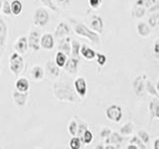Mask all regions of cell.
<instances>
[{"label": "cell", "mask_w": 159, "mask_h": 149, "mask_svg": "<svg viewBox=\"0 0 159 149\" xmlns=\"http://www.w3.org/2000/svg\"><path fill=\"white\" fill-rule=\"evenodd\" d=\"M41 3L44 5L45 7L51 9L52 11H54V12H59V9L57 8L56 5L54 4L53 0H41Z\"/></svg>", "instance_id": "32"}, {"label": "cell", "mask_w": 159, "mask_h": 149, "mask_svg": "<svg viewBox=\"0 0 159 149\" xmlns=\"http://www.w3.org/2000/svg\"><path fill=\"white\" fill-rule=\"evenodd\" d=\"M68 20L70 21V23L72 24L74 32L76 35L84 37V38H87L92 43L96 44V45L101 44V37H99L98 33L93 31L89 26H86L84 23L78 21V20L75 18H69Z\"/></svg>", "instance_id": "1"}, {"label": "cell", "mask_w": 159, "mask_h": 149, "mask_svg": "<svg viewBox=\"0 0 159 149\" xmlns=\"http://www.w3.org/2000/svg\"><path fill=\"white\" fill-rule=\"evenodd\" d=\"M157 3V0H136L135 4L137 6H142L146 9L151 8L153 5H155Z\"/></svg>", "instance_id": "28"}, {"label": "cell", "mask_w": 159, "mask_h": 149, "mask_svg": "<svg viewBox=\"0 0 159 149\" xmlns=\"http://www.w3.org/2000/svg\"><path fill=\"white\" fill-rule=\"evenodd\" d=\"M70 33H71V28H70L69 24L64 22V21H61L59 22L57 27H56V30H55V34L54 36L55 38H56L57 40H62L64 38L68 37Z\"/></svg>", "instance_id": "7"}, {"label": "cell", "mask_w": 159, "mask_h": 149, "mask_svg": "<svg viewBox=\"0 0 159 149\" xmlns=\"http://www.w3.org/2000/svg\"><path fill=\"white\" fill-rule=\"evenodd\" d=\"M156 88H157V91L159 92V79H158V82L156 84Z\"/></svg>", "instance_id": "49"}, {"label": "cell", "mask_w": 159, "mask_h": 149, "mask_svg": "<svg viewBox=\"0 0 159 149\" xmlns=\"http://www.w3.org/2000/svg\"><path fill=\"white\" fill-rule=\"evenodd\" d=\"M154 149H159V139H157L154 142Z\"/></svg>", "instance_id": "47"}, {"label": "cell", "mask_w": 159, "mask_h": 149, "mask_svg": "<svg viewBox=\"0 0 159 149\" xmlns=\"http://www.w3.org/2000/svg\"><path fill=\"white\" fill-rule=\"evenodd\" d=\"M149 111L151 117H159V98L155 97L149 102Z\"/></svg>", "instance_id": "19"}, {"label": "cell", "mask_w": 159, "mask_h": 149, "mask_svg": "<svg viewBox=\"0 0 159 149\" xmlns=\"http://www.w3.org/2000/svg\"><path fill=\"white\" fill-rule=\"evenodd\" d=\"M94 149H106V148H104L102 145V144H99V145H98L96 148H94Z\"/></svg>", "instance_id": "48"}, {"label": "cell", "mask_w": 159, "mask_h": 149, "mask_svg": "<svg viewBox=\"0 0 159 149\" xmlns=\"http://www.w3.org/2000/svg\"><path fill=\"white\" fill-rule=\"evenodd\" d=\"M66 149H69V148H66Z\"/></svg>", "instance_id": "51"}, {"label": "cell", "mask_w": 159, "mask_h": 149, "mask_svg": "<svg viewBox=\"0 0 159 149\" xmlns=\"http://www.w3.org/2000/svg\"><path fill=\"white\" fill-rule=\"evenodd\" d=\"M89 6L93 9H98L102 6V0H89Z\"/></svg>", "instance_id": "40"}, {"label": "cell", "mask_w": 159, "mask_h": 149, "mask_svg": "<svg viewBox=\"0 0 159 149\" xmlns=\"http://www.w3.org/2000/svg\"><path fill=\"white\" fill-rule=\"evenodd\" d=\"M133 131V124L132 123H126L121 127L120 129V133L122 135H128Z\"/></svg>", "instance_id": "34"}, {"label": "cell", "mask_w": 159, "mask_h": 149, "mask_svg": "<svg viewBox=\"0 0 159 149\" xmlns=\"http://www.w3.org/2000/svg\"><path fill=\"white\" fill-rule=\"evenodd\" d=\"M136 31H137V34L139 35V36L145 38V37H148L149 35L151 34V27L149 26L147 23L140 21V22L137 23Z\"/></svg>", "instance_id": "15"}, {"label": "cell", "mask_w": 159, "mask_h": 149, "mask_svg": "<svg viewBox=\"0 0 159 149\" xmlns=\"http://www.w3.org/2000/svg\"><path fill=\"white\" fill-rule=\"evenodd\" d=\"M1 13L3 15H7V16L12 14L11 3L8 0H1Z\"/></svg>", "instance_id": "27"}, {"label": "cell", "mask_w": 159, "mask_h": 149, "mask_svg": "<svg viewBox=\"0 0 159 149\" xmlns=\"http://www.w3.org/2000/svg\"><path fill=\"white\" fill-rule=\"evenodd\" d=\"M81 139L86 144H89V143L92 142V140H93V133L89 131V130H87L86 132H84V136Z\"/></svg>", "instance_id": "37"}, {"label": "cell", "mask_w": 159, "mask_h": 149, "mask_svg": "<svg viewBox=\"0 0 159 149\" xmlns=\"http://www.w3.org/2000/svg\"><path fill=\"white\" fill-rule=\"evenodd\" d=\"M11 9H12V14L15 16H18L19 14H21L23 10V5L20 0H13L11 2Z\"/></svg>", "instance_id": "25"}, {"label": "cell", "mask_w": 159, "mask_h": 149, "mask_svg": "<svg viewBox=\"0 0 159 149\" xmlns=\"http://www.w3.org/2000/svg\"><path fill=\"white\" fill-rule=\"evenodd\" d=\"M75 89H76L77 93L79 96H81L82 97H84V96L87 94L88 92V86H87V82L84 78L83 77H79L75 79Z\"/></svg>", "instance_id": "10"}, {"label": "cell", "mask_w": 159, "mask_h": 149, "mask_svg": "<svg viewBox=\"0 0 159 149\" xmlns=\"http://www.w3.org/2000/svg\"><path fill=\"white\" fill-rule=\"evenodd\" d=\"M9 64H10V71L15 76H18L24 69V59L22 58L21 54H19L18 52H13L10 55Z\"/></svg>", "instance_id": "3"}, {"label": "cell", "mask_w": 159, "mask_h": 149, "mask_svg": "<svg viewBox=\"0 0 159 149\" xmlns=\"http://www.w3.org/2000/svg\"><path fill=\"white\" fill-rule=\"evenodd\" d=\"M106 114L109 120L119 122L122 118V108L119 106H116V104H112V106L107 108Z\"/></svg>", "instance_id": "5"}, {"label": "cell", "mask_w": 159, "mask_h": 149, "mask_svg": "<svg viewBox=\"0 0 159 149\" xmlns=\"http://www.w3.org/2000/svg\"><path fill=\"white\" fill-rule=\"evenodd\" d=\"M127 149H140V148H139L136 144H130V145H128Z\"/></svg>", "instance_id": "46"}, {"label": "cell", "mask_w": 159, "mask_h": 149, "mask_svg": "<svg viewBox=\"0 0 159 149\" xmlns=\"http://www.w3.org/2000/svg\"><path fill=\"white\" fill-rule=\"evenodd\" d=\"M28 42H29V47L34 52H38L40 48H41V37H40L39 32L36 31V30H32L29 33Z\"/></svg>", "instance_id": "8"}, {"label": "cell", "mask_w": 159, "mask_h": 149, "mask_svg": "<svg viewBox=\"0 0 159 149\" xmlns=\"http://www.w3.org/2000/svg\"><path fill=\"white\" fill-rule=\"evenodd\" d=\"M81 146H82L81 139L79 137L74 136L71 140H70V147H71V149H80Z\"/></svg>", "instance_id": "33"}, {"label": "cell", "mask_w": 159, "mask_h": 149, "mask_svg": "<svg viewBox=\"0 0 159 149\" xmlns=\"http://www.w3.org/2000/svg\"><path fill=\"white\" fill-rule=\"evenodd\" d=\"M158 20H159V11L151 13V15L148 18V25L151 28H154L155 26H157Z\"/></svg>", "instance_id": "29"}, {"label": "cell", "mask_w": 159, "mask_h": 149, "mask_svg": "<svg viewBox=\"0 0 159 149\" xmlns=\"http://www.w3.org/2000/svg\"><path fill=\"white\" fill-rule=\"evenodd\" d=\"M31 76L35 81H41L44 78V69L41 66H34L31 70Z\"/></svg>", "instance_id": "21"}, {"label": "cell", "mask_w": 159, "mask_h": 149, "mask_svg": "<svg viewBox=\"0 0 159 149\" xmlns=\"http://www.w3.org/2000/svg\"><path fill=\"white\" fill-rule=\"evenodd\" d=\"M27 98H28V93H21L19 91H15L13 93V99H14V102L16 103V106H24L26 104L27 102Z\"/></svg>", "instance_id": "17"}, {"label": "cell", "mask_w": 159, "mask_h": 149, "mask_svg": "<svg viewBox=\"0 0 159 149\" xmlns=\"http://www.w3.org/2000/svg\"><path fill=\"white\" fill-rule=\"evenodd\" d=\"M81 49L82 45L80 44V42L77 40H72V56L79 59L80 54H81Z\"/></svg>", "instance_id": "26"}, {"label": "cell", "mask_w": 159, "mask_h": 149, "mask_svg": "<svg viewBox=\"0 0 159 149\" xmlns=\"http://www.w3.org/2000/svg\"><path fill=\"white\" fill-rule=\"evenodd\" d=\"M79 63H80V61H79L78 58H75V57L70 58V59H68V61H67V63H66V65H65L64 68L68 73L75 74V73H77V71H78Z\"/></svg>", "instance_id": "16"}, {"label": "cell", "mask_w": 159, "mask_h": 149, "mask_svg": "<svg viewBox=\"0 0 159 149\" xmlns=\"http://www.w3.org/2000/svg\"><path fill=\"white\" fill-rule=\"evenodd\" d=\"M122 141V137L119 135L118 133L116 132H113L111 133V135L108 136V138L107 139V143H114V144H117L119 142Z\"/></svg>", "instance_id": "31"}, {"label": "cell", "mask_w": 159, "mask_h": 149, "mask_svg": "<svg viewBox=\"0 0 159 149\" xmlns=\"http://www.w3.org/2000/svg\"><path fill=\"white\" fill-rule=\"evenodd\" d=\"M78 129H79V126H78V124H77L76 121L73 120V121L70 122V124H69V132H70V134H71L72 136H76L77 135Z\"/></svg>", "instance_id": "35"}, {"label": "cell", "mask_w": 159, "mask_h": 149, "mask_svg": "<svg viewBox=\"0 0 159 149\" xmlns=\"http://www.w3.org/2000/svg\"><path fill=\"white\" fill-rule=\"evenodd\" d=\"M58 50L69 56L72 52V40L69 37L60 40L59 45H58Z\"/></svg>", "instance_id": "14"}, {"label": "cell", "mask_w": 159, "mask_h": 149, "mask_svg": "<svg viewBox=\"0 0 159 149\" xmlns=\"http://www.w3.org/2000/svg\"><path fill=\"white\" fill-rule=\"evenodd\" d=\"M138 137L140 138V140L143 141V143H148L149 141V135L146 131L144 130H140L138 131Z\"/></svg>", "instance_id": "38"}, {"label": "cell", "mask_w": 159, "mask_h": 149, "mask_svg": "<svg viewBox=\"0 0 159 149\" xmlns=\"http://www.w3.org/2000/svg\"><path fill=\"white\" fill-rule=\"evenodd\" d=\"M81 56L88 61H92L94 58H97V52H94L92 48L88 47L87 45H83L81 49Z\"/></svg>", "instance_id": "18"}, {"label": "cell", "mask_w": 159, "mask_h": 149, "mask_svg": "<svg viewBox=\"0 0 159 149\" xmlns=\"http://www.w3.org/2000/svg\"><path fill=\"white\" fill-rule=\"evenodd\" d=\"M28 47H29V42H28V38H26L25 36H20L18 38V40L16 41L14 45V49L15 51L18 52L19 54H25L27 52L28 50Z\"/></svg>", "instance_id": "11"}, {"label": "cell", "mask_w": 159, "mask_h": 149, "mask_svg": "<svg viewBox=\"0 0 159 149\" xmlns=\"http://www.w3.org/2000/svg\"><path fill=\"white\" fill-rule=\"evenodd\" d=\"M50 21V15L44 8H39L33 15V23L38 27H45Z\"/></svg>", "instance_id": "4"}, {"label": "cell", "mask_w": 159, "mask_h": 149, "mask_svg": "<svg viewBox=\"0 0 159 149\" xmlns=\"http://www.w3.org/2000/svg\"><path fill=\"white\" fill-rule=\"evenodd\" d=\"M15 87H16V89L21 93H27L29 89V82L27 79L25 78H21L19 79L18 81L15 84Z\"/></svg>", "instance_id": "22"}, {"label": "cell", "mask_w": 159, "mask_h": 149, "mask_svg": "<svg viewBox=\"0 0 159 149\" xmlns=\"http://www.w3.org/2000/svg\"><path fill=\"white\" fill-rule=\"evenodd\" d=\"M147 89V92L151 94V96H154L155 97L159 98V93H158V91H157V88H155L152 84V83L149 81V79H146V88Z\"/></svg>", "instance_id": "30"}, {"label": "cell", "mask_w": 159, "mask_h": 149, "mask_svg": "<svg viewBox=\"0 0 159 149\" xmlns=\"http://www.w3.org/2000/svg\"><path fill=\"white\" fill-rule=\"evenodd\" d=\"M97 62L101 67H103L107 62V58L104 54L102 53H97Z\"/></svg>", "instance_id": "36"}, {"label": "cell", "mask_w": 159, "mask_h": 149, "mask_svg": "<svg viewBox=\"0 0 159 149\" xmlns=\"http://www.w3.org/2000/svg\"><path fill=\"white\" fill-rule=\"evenodd\" d=\"M157 11H159V1H157V3L155 5H153L151 8L148 9L149 13H154V12H157Z\"/></svg>", "instance_id": "44"}, {"label": "cell", "mask_w": 159, "mask_h": 149, "mask_svg": "<svg viewBox=\"0 0 159 149\" xmlns=\"http://www.w3.org/2000/svg\"><path fill=\"white\" fill-rule=\"evenodd\" d=\"M7 36H8V27L6 25V22L4 21V19L1 18L0 19V54H1V56L4 52Z\"/></svg>", "instance_id": "9"}, {"label": "cell", "mask_w": 159, "mask_h": 149, "mask_svg": "<svg viewBox=\"0 0 159 149\" xmlns=\"http://www.w3.org/2000/svg\"><path fill=\"white\" fill-rule=\"evenodd\" d=\"M145 78H146L145 76H138L134 79L132 87L137 96H141L144 88H146V83H144V79Z\"/></svg>", "instance_id": "12"}, {"label": "cell", "mask_w": 159, "mask_h": 149, "mask_svg": "<svg viewBox=\"0 0 159 149\" xmlns=\"http://www.w3.org/2000/svg\"><path fill=\"white\" fill-rule=\"evenodd\" d=\"M111 134V130L109 129H103V130L102 131V137H107V136H109Z\"/></svg>", "instance_id": "45"}, {"label": "cell", "mask_w": 159, "mask_h": 149, "mask_svg": "<svg viewBox=\"0 0 159 149\" xmlns=\"http://www.w3.org/2000/svg\"><path fill=\"white\" fill-rule=\"evenodd\" d=\"M130 144H136V145L140 149H145V146L143 145V143L141 140H139L137 137H133L130 140Z\"/></svg>", "instance_id": "42"}, {"label": "cell", "mask_w": 159, "mask_h": 149, "mask_svg": "<svg viewBox=\"0 0 159 149\" xmlns=\"http://www.w3.org/2000/svg\"><path fill=\"white\" fill-rule=\"evenodd\" d=\"M157 26H159V20H158V23H157Z\"/></svg>", "instance_id": "50"}, {"label": "cell", "mask_w": 159, "mask_h": 149, "mask_svg": "<svg viewBox=\"0 0 159 149\" xmlns=\"http://www.w3.org/2000/svg\"><path fill=\"white\" fill-rule=\"evenodd\" d=\"M88 26L91 28L93 31L101 34L103 32V20L98 15H92L88 19Z\"/></svg>", "instance_id": "6"}, {"label": "cell", "mask_w": 159, "mask_h": 149, "mask_svg": "<svg viewBox=\"0 0 159 149\" xmlns=\"http://www.w3.org/2000/svg\"><path fill=\"white\" fill-rule=\"evenodd\" d=\"M153 55L156 59H159V38H157L153 43Z\"/></svg>", "instance_id": "39"}, {"label": "cell", "mask_w": 159, "mask_h": 149, "mask_svg": "<svg viewBox=\"0 0 159 149\" xmlns=\"http://www.w3.org/2000/svg\"><path fill=\"white\" fill-rule=\"evenodd\" d=\"M54 94L58 99L63 102H74L75 101V93L71 86L68 84L58 83L53 86Z\"/></svg>", "instance_id": "2"}, {"label": "cell", "mask_w": 159, "mask_h": 149, "mask_svg": "<svg viewBox=\"0 0 159 149\" xmlns=\"http://www.w3.org/2000/svg\"><path fill=\"white\" fill-rule=\"evenodd\" d=\"M56 2H57L61 7L66 8V7L69 6L70 3H71V0H56Z\"/></svg>", "instance_id": "43"}, {"label": "cell", "mask_w": 159, "mask_h": 149, "mask_svg": "<svg viewBox=\"0 0 159 149\" xmlns=\"http://www.w3.org/2000/svg\"><path fill=\"white\" fill-rule=\"evenodd\" d=\"M46 69H47V71L54 77H58L60 74V67L56 64V62L52 61V60H49V61L46 63Z\"/></svg>", "instance_id": "20"}, {"label": "cell", "mask_w": 159, "mask_h": 149, "mask_svg": "<svg viewBox=\"0 0 159 149\" xmlns=\"http://www.w3.org/2000/svg\"><path fill=\"white\" fill-rule=\"evenodd\" d=\"M145 13H146V8H144L142 6H137V5H134L131 11L132 17H135L138 19L142 18L145 15Z\"/></svg>", "instance_id": "24"}, {"label": "cell", "mask_w": 159, "mask_h": 149, "mask_svg": "<svg viewBox=\"0 0 159 149\" xmlns=\"http://www.w3.org/2000/svg\"><path fill=\"white\" fill-rule=\"evenodd\" d=\"M67 61H68V55L61 51H58V53L56 54V58H55V62H56L58 66L60 68H64Z\"/></svg>", "instance_id": "23"}, {"label": "cell", "mask_w": 159, "mask_h": 149, "mask_svg": "<svg viewBox=\"0 0 159 149\" xmlns=\"http://www.w3.org/2000/svg\"><path fill=\"white\" fill-rule=\"evenodd\" d=\"M87 130H88V129H87V125H86V124H80L79 129H78V136L82 138L84 136V132H86Z\"/></svg>", "instance_id": "41"}, {"label": "cell", "mask_w": 159, "mask_h": 149, "mask_svg": "<svg viewBox=\"0 0 159 149\" xmlns=\"http://www.w3.org/2000/svg\"><path fill=\"white\" fill-rule=\"evenodd\" d=\"M55 46V38L52 34L47 33L41 37V48L44 50H52Z\"/></svg>", "instance_id": "13"}]
</instances>
